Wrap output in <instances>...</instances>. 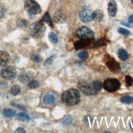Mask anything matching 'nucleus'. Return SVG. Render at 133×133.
Wrapping results in <instances>:
<instances>
[{"instance_id": "nucleus-1", "label": "nucleus", "mask_w": 133, "mask_h": 133, "mask_svg": "<svg viewBox=\"0 0 133 133\" xmlns=\"http://www.w3.org/2000/svg\"><path fill=\"white\" fill-rule=\"evenodd\" d=\"M81 97L79 91L75 88H70L65 91L61 95L62 102L68 106L77 104L81 101Z\"/></svg>"}, {"instance_id": "nucleus-2", "label": "nucleus", "mask_w": 133, "mask_h": 133, "mask_svg": "<svg viewBox=\"0 0 133 133\" xmlns=\"http://www.w3.org/2000/svg\"><path fill=\"white\" fill-rule=\"evenodd\" d=\"M46 31V28L42 21L34 22L31 23L29 27V33L30 35L34 38L42 37Z\"/></svg>"}, {"instance_id": "nucleus-3", "label": "nucleus", "mask_w": 133, "mask_h": 133, "mask_svg": "<svg viewBox=\"0 0 133 133\" xmlns=\"http://www.w3.org/2000/svg\"><path fill=\"white\" fill-rule=\"evenodd\" d=\"M78 87L81 92L86 96L94 95L98 93L94 89L92 84L84 79H81L78 82Z\"/></svg>"}, {"instance_id": "nucleus-4", "label": "nucleus", "mask_w": 133, "mask_h": 133, "mask_svg": "<svg viewBox=\"0 0 133 133\" xmlns=\"http://www.w3.org/2000/svg\"><path fill=\"white\" fill-rule=\"evenodd\" d=\"M76 36L83 40L91 41L94 39L95 34L94 31L86 26L79 28L76 31Z\"/></svg>"}, {"instance_id": "nucleus-5", "label": "nucleus", "mask_w": 133, "mask_h": 133, "mask_svg": "<svg viewBox=\"0 0 133 133\" xmlns=\"http://www.w3.org/2000/svg\"><path fill=\"white\" fill-rule=\"evenodd\" d=\"M24 7L28 14L35 15L41 13L42 9L40 5L35 0H26Z\"/></svg>"}, {"instance_id": "nucleus-6", "label": "nucleus", "mask_w": 133, "mask_h": 133, "mask_svg": "<svg viewBox=\"0 0 133 133\" xmlns=\"http://www.w3.org/2000/svg\"><path fill=\"white\" fill-rule=\"evenodd\" d=\"M0 75L4 80L10 81L16 76L17 71L12 66L5 65L1 70Z\"/></svg>"}, {"instance_id": "nucleus-7", "label": "nucleus", "mask_w": 133, "mask_h": 133, "mask_svg": "<svg viewBox=\"0 0 133 133\" xmlns=\"http://www.w3.org/2000/svg\"><path fill=\"white\" fill-rule=\"evenodd\" d=\"M120 86V82L116 78H108L103 83L104 89L109 92H113L117 91L119 88Z\"/></svg>"}, {"instance_id": "nucleus-8", "label": "nucleus", "mask_w": 133, "mask_h": 133, "mask_svg": "<svg viewBox=\"0 0 133 133\" xmlns=\"http://www.w3.org/2000/svg\"><path fill=\"white\" fill-rule=\"evenodd\" d=\"M93 11L87 6H83L78 13L80 20L84 23H88L93 20Z\"/></svg>"}, {"instance_id": "nucleus-9", "label": "nucleus", "mask_w": 133, "mask_h": 133, "mask_svg": "<svg viewBox=\"0 0 133 133\" xmlns=\"http://www.w3.org/2000/svg\"><path fill=\"white\" fill-rule=\"evenodd\" d=\"M105 64L109 69L113 73H117L120 71L121 66L119 63L113 57L109 55L106 56Z\"/></svg>"}, {"instance_id": "nucleus-10", "label": "nucleus", "mask_w": 133, "mask_h": 133, "mask_svg": "<svg viewBox=\"0 0 133 133\" xmlns=\"http://www.w3.org/2000/svg\"><path fill=\"white\" fill-rule=\"evenodd\" d=\"M53 19L55 23L62 24L66 21V15L64 11L61 10H58L53 15Z\"/></svg>"}, {"instance_id": "nucleus-11", "label": "nucleus", "mask_w": 133, "mask_h": 133, "mask_svg": "<svg viewBox=\"0 0 133 133\" xmlns=\"http://www.w3.org/2000/svg\"><path fill=\"white\" fill-rule=\"evenodd\" d=\"M117 10V3L114 0H111L108 5V11L109 15L112 17H114L115 16Z\"/></svg>"}, {"instance_id": "nucleus-12", "label": "nucleus", "mask_w": 133, "mask_h": 133, "mask_svg": "<svg viewBox=\"0 0 133 133\" xmlns=\"http://www.w3.org/2000/svg\"><path fill=\"white\" fill-rule=\"evenodd\" d=\"M10 56L9 54L5 50H0V66L6 65L9 61Z\"/></svg>"}, {"instance_id": "nucleus-13", "label": "nucleus", "mask_w": 133, "mask_h": 133, "mask_svg": "<svg viewBox=\"0 0 133 133\" xmlns=\"http://www.w3.org/2000/svg\"><path fill=\"white\" fill-rule=\"evenodd\" d=\"M32 77L33 74L31 72L28 71H22L19 74L18 76V79L19 81L22 83H26L29 82Z\"/></svg>"}, {"instance_id": "nucleus-14", "label": "nucleus", "mask_w": 133, "mask_h": 133, "mask_svg": "<svg viewBox=\"0 0 133 133\" xmlns=\"http://www.w3.org/2000/svg\"><path fill=\"white\" fill-rule=\"evenodd\" d=\"M43 102L46 105H53L56 102V98L51 95H46L43 97Z\"/></svg>"}, {"instance_id": "nucleus-15", "label": "nucleus", "mask_w": 133, "mask_h": 133, "mask_svg": "<svg viewBox=\"0 0 133 133\" xmlns=\"http://www.w3.org/2000/svg\"><path fill=\"white\" fill-rule=\"evenodd\" d=\"M104 17L103 11L98 9L93 12V20L96 22H100L102 20Z\"/></svg>"}, {"instance_id": "nucleus-16", "label": "nucleus", "mask_w": 133, "mask_h": 133, "mask_svg": "<svg viewBox=\"0 0 133 133\" xmlns=\"http://www.w3.org/2000/svg\"><path fill=\"white\" fill-rule=\"evenodd\" d=\"M89 41L82 39L81 41L75 42L74 44V46L76 50H78L88 46L89 45Z\"/></svg>"}, {"instance_id": "nucleus-17", "label": "nucleus", "mask_w": 133, "mask_h": 133, "mask_svg": "<svg viewBox=\"0 0 133 133\" xmlns=\"http://www.w3.org/2000/svg\"><path fill=\"white\" fill-rule=\"evenodd\" d=\"M118 58L122 61H126L128 59V54L124 49H119L117 51Z\"/></svg>"}, {"instance_id": "nucleus-18", "label": "nucleus", "mask_w": 133, "mask_h": 133, "mask_svg": "<svg viewBox=\"0 0 133 133\" xmlns=\"http://www.w3.org/2000/svg\"><path fill=\"white\" fill-rule=\"evenodd\" d=\"M16 25L20 28L23 29L28 25V21L23 18H19L16 20Z\"/></svg>"}, {"instance_id": "nucleus-19", "label": "nucleus", "mask_w": 133, "mask_h": 133, "mask_svg": "<svg viewBox=\"0 0 133 133\" xmlns=\"http://www.w3.org/2000/svg\"><path fill=\"white\" fill-rule=\"evenodd\" d=\"M3 115L7 117H14V116H15L16 114L15 110L11 109H8V108L5 109L3 110Z\"/></svg>"}, {"instance_id": "nucleus-20", "label": "nucleus", "mask_w": 133, "mask_h": 133, "mask_svg": "<svg viewBox=\"0 0 133 133\" xmlns=\"http://www.w3.org/2000/svg\"><path fill=\"white\" fill-rule=\"evenodd\" d=\"M17 118L18 120L22 121V122H25V121L28 122L30 119L29 116L28 114H26V113H23V112H20V113H19L18 114H17Z\"/></svg>"}, {"instance_id": "nucleus-21", "label": "nucleus", "mask_w": 133, "mask_h": 133, "mask_svg": "<svg viewBox=\"0 0 133 133\" xmlns=\"http://www.w3.org/2000/svg\"><path fill=\"white\" fill-rule=\"evenodd\" d=\"M42 20L43 21L46 22L47 23H48L50 26L52 27L53 26V24H52V20L49 14V13L48 12H46L45 13V14L43 15Z\"/></svg>"}, {"instance_id": "nucleus-22", "label": "nucleus", "mask_w": 133, "mask_h": 133, "mask_svg": "<svg viewBox=\"0 0 133 133\" xmlns=\"http://www.w3.org/2000/svg\"><path fill=\"white\" fill-rule=\"evenodd\" d=\"M21 90V88L19 85H14L12 86L10 88V93L13 95V96H16L18 95Z\"/></svg>"}, {"instance_id": "nucleus-23", "label": "nucleus", "mask_w": 133, "mask_h": 133, "mask_svg": "<svg viewBox=\"0 0 133 133\" xmlns=\"http://www.w3.org/2000/svg\"><path fill=\"white\" fill-rule=\"evenodd\" d=\"M121 101L125 104H131L133 103V97L130 96H125L121 98Z\"/></svg>"}, {"instance_id": "nucleus-24", "label": "nucleus", "mask_w": 133, "mask_h": 133, "mask_svg": "<svg viewBox=\"0 0 133 133\" xmlns=\"http://www.w3.org/2000/svg\"><path fill=\"white\" fill-rule=\"evenodd\" d=\"M30 59L32 61L36 63H41L42 61V58L38 54H32L30 56Z\"/></svg>"}, {"instance_id": "nucleus-25", "label": "nucleus", "mask_w": 133, "mask_h": 133, "mask_svg": "<svg viewBox=\"0 0 133 133\" xmlns=\"http://www.w3.org/2000/svg\"><path fill=\"white\" fill-rule=\"evenodd\" d=\"M92 86L94 87V89L97 92H98L99 91H100L101 89H102V83L100 81H95L94 82H93L92 83Z\"/></svg>"}, {"instance_id": "nucleus-26", "label": "nucleus", "mask_w": 133, "mask_h": 133, "mask_svg": "<svg viewBox=\"0 0 133 133\" xmlns=\"http://www.w3.org/2000/svg\"><path fill=\"white\" fill-rule=\"evenodd\" d=\"M39 82L36 80H32L30 81L28 84V86L30 89H35L39 87Z\"/></svg>"}, {"instance_id": "nucleus-27", "label": "nucleus", "mask_w": 133, "mask_h": 133, "mask_svg": "<svg viewBox=\"0 0 133 133\" xmlns=\"http://www.w3.org/2000/svg\"><path fill=\"white\" fill-rule=\"evenodd\" d=\"M49 40L52 43H57L58 42V39L57 36L54 32H50L48 34Z\"/></svg>"}, {"instance_id": "nucleus-28", "label": "nucleus", "mask_w": 133, "mask_h": 133, "mask_svg": "<svg viewBox=\"0 0 133 133\" xmlns=\"http://www.w3.org/2000/svg\"><path fill=\"white\" fill-rule=\"evenodd\" d=\"M78 57L81 60H85L88 57V53L86 50H82L78 52Z\"/></svg>"}, {"instance_id": "nucleus-29", "label": "nucleus", "mask_w": 133, "mask_h": 133, "mask_svg": "<svg viewBox=\"0 0 133 133\" xmlns=\"http://www.w3.org/2000/svg\"><path fill=\"white\" fill-rule=\"evenodd\" d=\"M7 12V8L3 6V5H1L0 6V19L4 18Z\"/></svg>"}, {"instance_id": "nucleus-30", "label": "nucleus", "mask_w": 133, "mask_h": 133, "mask_svg": "<svg viewBox=\"0 0 133 133\" xmlns=\"http://www.w3.org/2000/svg\"><path fill=\"white\" fill-rule=\"evenodd\" d=\"M55 56V55H53L50 57H49L47 59H46L44 63V65L45 66H48L49 65H50L53 63Z\"/></svg>"}, {"instance_id": "nucleus-31", "label": "nucleus", "mask_w": 133, "mask_h": 133, "mask_svg": "<svg viewBox=\"0 0 133 133\" xmlns=\"http://www.w3.org/2000/svg\"><path fill=\"white\" fill-rule=\"evenodd\" d=\"M117 31L119 34L125 35V36H129V35H130V31L127 29H124V28H119L117 30Z\"/></svg>"}, {"instance_id": "nucleus-32", "label": "nucleus", "mask_w": 133, "mask_h": 133, "mask_svg": "<svg viewBox=\"0 0 133 133\" xmlns=\"http://www.w3.org/2000/svg\"><path fill=\"white\" fill-rule=\"evenodd\" d=\"M125 81H126V86L127 87H129L132 85L133 83V79L132 77L129 75H126L125 76Z\"/></svg>"}, {"instance_id": "nucleus-33", "label": "nucleus", "mask_w": 133, "mask_h": 133, "mask_svg": "<svg viewBox=\"0 0 133 133\" xmlns=\"http://www.w3.org/2000/svg\"><path fill=\"white\" fill-rule=\"evenodd\" d=\"M72 121V118L71 116H69L67 117H66L62 121V124L65 125H70Z\"/></svg>"}, {"instance_id": "nucleus-34", "label": "nucleus", "mask_w": 133, "mask_h": 133, "mask_svg": "<svg viewBox=\"0 0 133 133\" xmlns=\"http://www.w3.org/2000/svg\"><path fill=\"white\" fill-rule=\"evenodd\" d=\"M11 105L17 107L18 108H19V109H20L21 110H22V111H26V110L25 107L22 104H17V103H15L14 102H12Z\"/></svg>"}, {"instance_id": "nucleus-35", "label": "nucleus", "mask_w": 133, "mask_h": 133, "mask_svg": "<svg viewBox=\"0 0 133 133\" xmlns=\"http://www.w3.org/2000/svg\"><path fill=\"white\" fill-rule=\"evenodd\" d=\"M121 23L125 26H127L128 28H133V24H132L131 23H129V22H125V21H122L121 22Z\"/></svg>"}, {"instance_id": "nucleus-36", "label": "nucleus", "mask_w": 133, "mask_h": 133, "mask_svg": "<svg viewBox=\"0 0 133 133\" xmlns=\"http://www.w3.org/2000/svg\"><path fill=\"white\" fill-rule=\"evenodd\" d=\"M26 131L22 127H19L17 129H16V130L15 131V133H25Z\"/></svg>"}, {"instance_id": "nucleus-37", "label": "nucleus", "mask_w": 133, "mask_h": 133, "mask_svg": "<svg viewBox=\"0 0 133 133\" xmlns=\"http://www.w3.org/2000/svg\"><path fill=\"white\" fill-rule=\"evenodd\" d=\"M128 22L133 23V14L129 16V17H128Z\"/></svg>"}, {"instance_id": "nucleus-38", "label": "nucleus", "mask_w": 133, "mask_h": 133, "mask_svg": "<svg viewBox=\"0 0 133 133\" xmlns=\"http://www.w3.org/2000/svg\"><path fill=\"white\" fill-rule=\"evenodd\" d=\"M130 127H131V126H130ZM131 129H132V130H133V124H132V126H131Z\"/></svg>"}, {"instance_id": "nucleus-39", "label": "nucleus", "mask_w": 133, "mask_h": 133, "mask_svg": "<svg viewBox=\"0 0 133 133\" xmlns=\"http://www.w3.org/2000/svg\"><path fill=\"white\" fill-rule=\"evenodd\" d=\"M131 1V2L132 3V4H133V0H130Z\"/></svg>"}]
</instances>
